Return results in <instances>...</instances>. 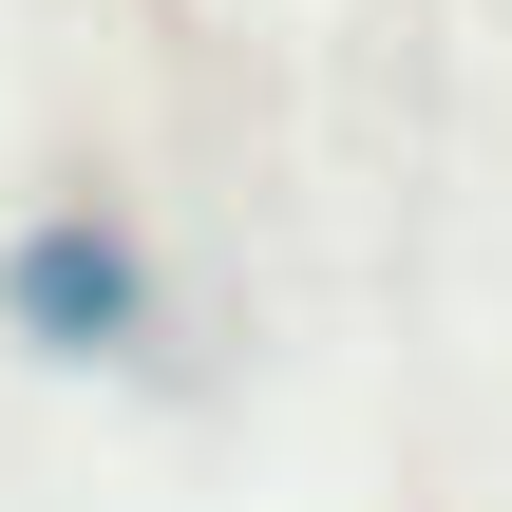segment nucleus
I'll return each mask as SVG.
<instances>
[{
    "mask_svg": "<svg viewBox=\"0 0 512 512\" xmlns=\"http://www.w3.org/2000/svg\"><path fill=\"white\" fill-rule=\"evenodd\" d=\"M0 342H19V361H133V342H152V247H133L114 209H38V228L0 247Z\"/></svg>",
    "mask_w": 512,
    "mask_h": 512,
    "instance_id": "1",
    "label": "nucleus"
}]
</instances>
